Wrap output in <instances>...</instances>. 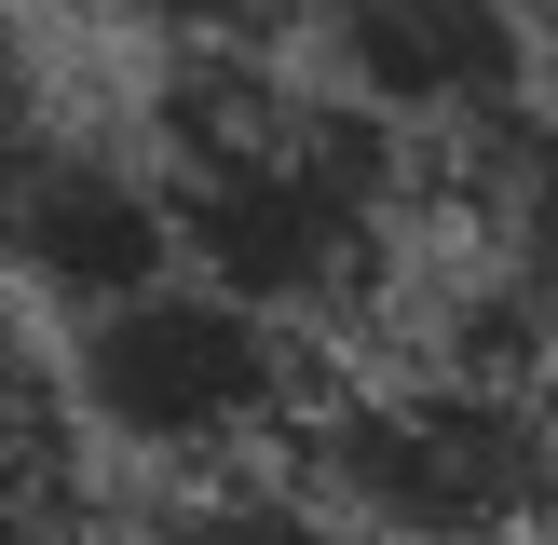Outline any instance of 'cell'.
<instances>
[{
  "mask_svg": "<svg viewBox=\"0 0 558 545\" xmlns=\"http://www.w3.org/2000/svg\"><path fill=\"white\" fill-rule=\"evenodd\" d=\"M136 55H300L314 0H82Z\"/></svg>",
  "mask_w": 558,
  "mask_h": 545,
  "instance_id": "obj_9",
  "label": "cell"
},
{
  "mask_svg": "<svg viewBox=\"0 0 558 545\" xmlns=\"http://www.w3.org/2000/svg\"><path fill=\"white\" fill-rule=\"evenodd\" d=\"M109 545H368L300 463H245V477H163L109 518Z\"/></svg>",
  "mask_w": 558,
  "mask_h": 545,
  "instance_id": "obj_8",
  "label": "cell"
},
{
  "mask_svg": "<svg viewBox=\"0 0 558 545\" xmlns=\"http://www.w3.org/2000/svg\"><path fill=\"white\" fill-rule=\"evenodd\" d=\"M300 477L368 545H558V409L518 368H450L396 341L327 382Z\"/></svg>",
  "mask_w": 558,
  "mask_h": 545,
  "instance_id": "obj_3",
  "label": "cell"
},
{
  "mask_svg": "<svg viewBox=\"0 0 558 545\" xmlns=\"http://www.w3.org/2000/svg\"><path fill=\"white\" fill-rule=\"evenodd\" d=\"M545 41L532 0H314L300 69L341 82L368 123H396L409 150H490L518 109H545Z\"/></svg>",
  "mask_w": 558,
  "mask_h": 545,
  "instance_id": "obj_4",
  "label": "cell"
},
{
  "mask_svg": "<svg viewBox=\"0 0 558 545\" xmlns=\"http://www.w3.org/2000/svg\"><path fill=\"white\" fill-rule=\"evenodd\" d=\"M532 14H545V27H558V0H532Z\"/></svg>",
  "mask_w": 558,
  "mask_h": 545,
  "instance_id": "obj_10",
  "label": "cell"
},
{
  "mask_svg": "<svg viewBox=\"0 0 558 545\" xmlns=\"http://www.w3.org/2000/svg\"><path fill=\"white\" fill-rule=\"evenodd\" d=\"M163 272H191V245H178V205H163L150 150H136V136H96V123H54L41 164H27L0 287H27L54 327H82V314H109V300L163 287Z\"/></svg>",
  "mask_w": 558,
  "mask_h": 545,
  "instance_id": "obj_5",
  "label": "cell"
},
{
  "mask_svg": "<svg viewBox=\"0 0 558 545\" xmlns=\"http://www.w3.org/2000/svg\"><path fill=\"white\" fill-rule=\"evenodd\" d=\"M54 341H69V409H82V436H96V463H123L136 491L300 463L327 382H341L300 314L218 287V272H163V287L54 327Z\"/></svg>",
  "mask_w": 558,
  "mask_h": 545,
  "instance_id": "obj_2",
  "label": "cell"
},
{
  "mask_svg": "<svg viewBox=\"0 0 558 545\" xmlns=\"http://www.w3.org/2000/svg\"><path fill=\"white\" fill-rule=\"evenodd\" d=\"M463 259L490 272V300L558 382V96L518 109L490 150H463Z\"/></svg>",
  "mask_w": 558,
  "mask_h": 545,
  "instance_id": "obj_7",
  "label": "cell"
},
{
  "mask_svg": "<svg viewBox=\"0 0 558 545\" xmlns=\"http://www.w3.org/2000/svg\"><path fill=\"white\" fill-rule=\"evenodd\" d=\"M136 150L178 205L191 272L300 314L314 341L396 327L423 287V150L300 55H150Z\"/></svg>",
  "mask_w": 558,
  "mask_h": 545,
  "instance_id": "obj_1",
  "label": "cell"
},
{
  "mask_svg": "<svg viewBox=\"0 0 558 545\" xmlns=\"http://www.w3.org/2000/svg\"><path fill=\"white\" fill-rule=\"evenodd\" d=\"M0 545H109L96 436L69 409V341L0 314Z\"/></svg>",
  "mask_w": 558,
  "mask_h": 545,
  "instance_id": "obj_6",
  "label": "cell"
}]
</instances>
